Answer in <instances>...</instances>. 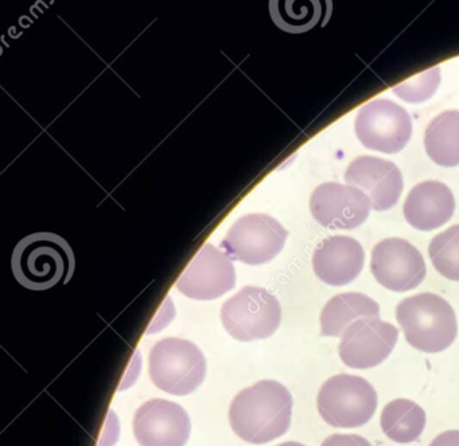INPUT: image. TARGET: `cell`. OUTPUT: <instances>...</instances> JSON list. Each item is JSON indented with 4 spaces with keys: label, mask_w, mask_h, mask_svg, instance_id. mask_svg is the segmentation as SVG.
Returning <instances> with one entry per match:
<instances>
[{
    "label": "cell",
    "mask_w": 459,
    "mask_h": 446,
    "mask_svg": "<svg viewBox=\"0 0 459 446\" xmlns=\"http://www.w3.org/2000/svg\"><path fill=\"white\" fill-rule=\"evenodd\" d=\"M289 390L275 381H260L236 395L230 408L233 432L249 443H267L281 437L291 425Z\"/></svg>",
    "instance_id": "cell-1"
},
{
    "label": "cell",
    "mask_w": 459,
    "mask_h": 446,
    "mask_svg": "<svg viewBox=\"0 0 459 446\" xmlns=\"http://www.w3.org/2000/svg\"><path fill=\"white\" fill-rule=\"evenodd\" d=\"M13 271L22 287L47 290L68 282L74 271V254L63 236L36 233L23 238L13 253Z\"/></svg>",
    "instance_id": "cell-2"
},
{
    "label": "cell",
    "mask_w": 459,
    "mask_h": 446,
    "mask_svg": "<svg viewBox=\"0 0 459 446\" xmlns=\"http://www.w3.org/2000/svg\"><path fill=\"white\" fill-rule=\"evenodd\" d=\"M396 319L408 343L429 354L445 351L458 335L453 306L435 293H419L400 301Z\"/></svg>",
    "instance_id": "cell-3"
},
{
    "label": "cell",
    "mask_w": 459,
    "mask_h": 446,
    "mask_svg": "<svg viewBox=\"0 0 459 446\" xmlns=\"http://www.w3.org/2000/svg\"><path fill=\"white\" fill-rule=\"evenodd\" d=\"M149 363L152 381L169 394H192L205 379V356L195 343L184 339L158 341L150 352Z\"/></svg>",
    "instance_id": "cell-4"
},
{
    "label": "cell",
    "mask_w": 459,
    "mask_h": 446,
    "mask_svg": "<svg viewBox=\"0 0 459 446\" xmlns=\"http://www.w3.org/2000/svg\"><path fill=\"white\" fill-rule=\"evenodd\" d=\"M375 387L361 376L340 373L322 384L316 398L318 413L330 426L359 427L368 424L377 408Z\"/></svg>",
    "instance_id": "cell-5"
},
{
    "label": "cell",
    "mask_w": 459,
    "mask_h": 446,
    "mask_svg": "<svg viewBox=\"0 0 459 446\" xmlns=\"http://www.w3.org/2000/svg\"><path fill=\"white\" fill-rule=\"evenodd\" d=\"M221 320L228 333L238 340L267 339L281 325V304L264 287H246L225 301Z\"/></svg>",
    "instance_id": "cell-6"
},
{
    "label": "cell",
    "mask_w": 459,
    "mask_h": 446,
    "mask_svg": "<svg viewBox=\"0 0 459 446\" xmlns=\"http://www.w3.org/2000/svg\"><path fill=\"white\" fill-rule=\"evenodd\" d=\"M287 236L286 228L275 218L248 214L233 223L221 246L230 258L248 265H263L283 250Z\"/></svg>",
    "instance_id": "cell-7"
},
{
    "label": "cell",
    "mask_w": 459,
    "mask_h": 446,
    "mask_svg": "<svg viewBox=\"0 0 459 446\" xmlns=\"http://www.w3.org/2000/svg\"><path fill=\"white\" fill-rule=\"evenodd\" d=\"M357 137L364 147L383 153L404 150L412 134V121L404 107L385 99H373L359 110Z\"/></svg>",
    "instance_id": "cell-8"
},
{
    "label": "cell",
    "mask_w": 459,
    "mask_h": 446,
    "mask_svg": "<svg viewBox=\"0 0 459 446\" xmlns=\"http://www.w3.org/2000/svg\"><path fill=\"white\" fill-rule=\"evenodd\" d=\"M370 270L378 284L394 292L415 289L427 273L421 253L400 238L383 239L373 247Z\"/></svg>",
    "instance_id": "cell-9"
},
{
    "label": "cell",
    "mask_w": 459,
    "mask_h": 446,
    "mask_svg": "<svg viewBox=\"0 0 459 446\" xmlns=\"http://www.w3.org/2000/svg\"><path fill=\"white\" fill-rule=\"evenodd\" d=\"M399 330L380 319H361L343 332L341 360L348 367L368 370L383 363L394 351Z\"/></svg>",
    "instance_id": "cell-10"
},
{
    "label": "cell",
    "mask_w": 459,
    "mask_h": 446,
    "mask_svg": "<svg viewBox=\"0 0 459 446\" xmlns=\"http://www.w3.org/2000/svg\"><path fill=\"white\" fill-rule=\"evenodd\" d=\"M369 198L353 185L329 182L318 185L310 198V211L319 225L332 230H351L369 217Z\"/></svg>",
    "instance_id": "cell-11"
},
{
    "label": "cell",
    "mask_w": 459,
    "mask_h": 446,
    "mask_svg": "<svg viewBox=\"0 0 459 446\" xmlns=\"http://www.w3.org/2000/svg\"><path fill=\"white\" fill-rule=\"evenodd\" d=\"M235 284V266L230 255L206 244L185 269L177 287L195 300H214L233 289Z\"/></svg>",
    "instance_id": "cell-12"
},
{
    "label": "cell",
    "mask_w": 459,
    "mask_h": 446,
    "mask_svg": "<svg viewBox=\"0 0 459 446\" xmlns=\"http://www.w3.org/2000/svg\"><path fill=\"white\" fill-rule=\"evenodd\" d=\"M133 427L141 446H185L192 432L186 410L165 399L142 405L134 416Z\"/></svg>",
    "instance_id": "cell-13"
},
{
    "label": "cell",
    "mask_w": 459,
    "mask_h": 446,
    "mask_svg": "<svg viewBox=\"0 0 459 446\" xmlns=\"http://www.w3.org/2000/svg\"><path fill=\"white\" fill-rule=\"evenodd\" d=\"M349 185L361 190L369 198L375 211H386L399 201L403 175L392 161L375 156L354 159L345 172Z\"/></svg>",
    "instance_id": "cell-14"
},
{
    "label": "cell",
    "mask_w": 459,
    "mask_h": 446,
    "mask_svg": "<svg viewBox=\"0 0 459 446\" xmlns=\"http://www.w3.org/2000/svg\"><path fill=\"white\" fill-rule=\"evenodd\" d=\"M361 244L346 236L325 239L313 255V268L325 284L342 287L357 279L364 268Z\"/></svg>",
    "instance_id": "cell-15"
},
{
    "label": "cell",
    "mask_w": 459,
    "mask_h": 446,
    "mask_svg": "<svg viewBox=\"0 0 459 446\" xmlns=\"http://www.w3.org/2000/svg\"><path fill=\"white\" fill-rule=\"evenodd\" d=\"M455 198L442 182L427 180L419 183L408 193L404 217L412 227L431 231L445 225L453 217Z\"/></svg>",
    "instance_id": "cell-16"
},
{
    "label": "cell",
    "mask_w": 459,
    "mask_h": 446,
    "mask_svg": "<svg viewBox=\"0 0 459 446\" xmlns=\"http://www.w3.org/2000/svg\"><path fill=\"white\" fill-rule=\"evenodd\" d=\"M380 306L362 293L351 292L334 296L327 301L321 313V335L340 338L357 320L378 319Z\"/></svg>",
    "instance_id": "cell-17"
},
{
    "label": "cell",
    "mask_w": 459,
    "mask_h": 446,
    "mask_svg": "<svg viewBox=\"0 0 459 446\" xmlns=\"http://www.w3.org/2000/svg\"><path fill=\"white\" fill-rule=\"evenodd\" d=\"M424 147L437 166H459V110H446L429 124Z\"/></svg>",
    "instance_id": "cell-18"
},
{
    "label": "cell",
    "mask_w": 459,
    "mask_h": 446,
    "mask_svg": "<svg viewBox=\"0 0 459 446\" xmlns=\"http://www.w3.org/2000/svg\"><path fill=\"white\" fill-rule=\"evenodd\" d=\"M426 411L410 399L392 400L381 413V429L397 443L415 442L426 427Z\"/></svg>",
    "instance_id": "cell-19"
},
{
    "label": "cell",
    "mask_w": 459,
    "mask_h": 446,
    "mask_svg": "<svg viewBox=\"0 0 459 446\" xmlns=\"http://www.w3.org/2000/svg\"><path fill=\"white\" fill-rule=\"evenodd\" d=\"M432 265L443 277L459 281V225L451 226L432 238L429 246Z\"/></svg>",
    "instance_id": "cell-20"
},
{
    "label": "cell",
    "mask_w": 459,
    "mask_h": 446,
    "mask_svg": "<svg viewBox=\"0 0 459 446\" xmlns=\"http://www.w3.org/2000/svg\"><path fill=\"white\" fill-rule=\"evenodd\" d=\"M440 83L439 67H432L429 72L410 78L405 82L394 86V93L411 104L427 101L434 96Z\"/></svg>",
    "instance_id": "cell-21"
},
{
    "label": "cell",
    "mask_w": 459,
    "mask_h": 446,
    "mask_svg": "<svg viewBox=\"0 0 459 446\" xmlns=\"http://www.w3.org/2000/svg\"><path fill=\"white\" fill-rule=\"evenodd\" d=\"M321 446H372L369 441L357 434H333Z\"/></svg>",
    "instance_id": "cell-22"
},
{
    "label": "cell",
    "mask_w": 459,
    "mask_h": 446,
    "mask_svg": "<svg viewBox=\"0 0 459 446\" xmlns=\"http://www.w3.org/2000/svg\"><path fill=\"white\" fill-rule=\"evenodd\" d=\"M429 446H459V430H447L432 440Z\"/></svg>",
    "instance_id": "cell-23"
},
{
    "label": "cell",
    "mask_w": 459,
    "mask_h": 446,
    "mask_svg": "<svg viewBox=\"0 0 459 446\" xmlns=\"http://www.w3.org/2000/svg\"><path fill=\"white\" fill-rule=\"evenodd\" d=\"M278 446H305V445H302V443H299V442H292V441H290V442L281 443V445H278Z\"/></svg>",
    "instance_id": "cell-24"
}]
</instances>
